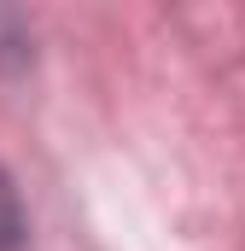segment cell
Masks as SVG:
<instances>
[{"instance_id": "1", "label": "cell", "mask_w": 245, "mask_h": 251, "mask_svg": "<svg viewBox=\"0 0 245 251\" xmlns=\"http://www.w3.org/2000/svg\"><path fill=\"white\" fill-rule=\"evenodd\" d=\"M18 246H24V204H18L12 181L0 176V251H18Z\"/></svg>"}]
</instances>
